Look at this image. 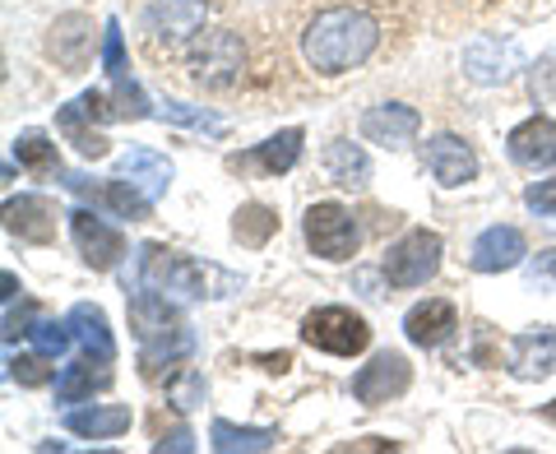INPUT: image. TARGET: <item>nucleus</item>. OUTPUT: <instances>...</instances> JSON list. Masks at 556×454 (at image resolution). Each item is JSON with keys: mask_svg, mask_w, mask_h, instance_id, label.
Instances as JSON below:
<instances>
[{"mask_svg": "<svg viewBox=\"0 0 556 454\" xmlns=\"http://www.w3.org/2000/svg\"><path fill=\"white\" fill-rule=\"evenodd\" d=\"M413 0H292L288 38L320 79L357 75L390 61L413 38Z\"/></svg>", "mask_w": 556, "mask_h": 454, "instance_id": "1", "label": "nucleus"}, {"mask_svg": "<svg viewBox=\"0 0 556 454\" xmlns=\"http://www.w3.org/2000/svg\"><path fill=\"white\" fill-rule=\"evenodd\" d=\"M130 329L139 339V376L144 380H172L177 362H186L195 348V335L181 320V311L172 306V297L144 283L130 297Z\"/></svg>", "mask_w": 556, "mask_h": 454, "instance_id": "2", "label": "nucleus"}, {"mask_svg": "<svg viewBox=\"0 0 556 454\" xmlns=\"http://www.w3.org/2000/svg\"><path fill=\"white\" fill-rule=\"evenodd\" d=\"M223 0H139V42L153 65H177L186 61L190 42L204 33Z\"/></svg>", "mask_w": 556, "mask_h": 454, "instance_id": "3", "label": "nucleus"}, {"mask_svg": "<svg viewBox=\"0 0 556 454\" xmlns=\"http://www.w3.org/2000/svg\"><path fill=\"white\" fill-rule=\"evenodd\" d=\"M181 65L190 70V84L200 93H214V98L241 93L251 84V38L237 28H204L190 42Z\"/></svg>", "mask_w": 556, "mask_h": 454, "instance_id": "4", "label": "nucleus"}, {"mask_svg": "<svg viewBox=\"0 0 556 454\" xmlns=\"http://www.w3.org/2000/svg\"><path fill=\"white\" fill-rule=\"evenodd\" d=\"M302 343L329 357H357L371 348V325L348 306H320L302 320Z\"/></svg>", "mask_w": 556, "mask_h": 454, "instance_id": "5", "label": "nucleus"}, {"mask_svg": "<svg viewBox=\"0 0 556 454\" xmlns=\"http://www.w3.org/2000/svg\"><path fill=\"white\" fill-rule=\"evenodd\" d=\"M139 283L159 288L167 297H204L208 292L204 269L195 265V260L181 255V251H167V247H159V241L139 247ZM208 297H214V292H208Z\"/></svg>", "mask_w": 556, "mask_h": 454, "instance_id": "6", "label": "nucleus"}, {"mask_svg": "<svg viewBox=\"0 0 556 454\" xmlns=\"http://www.w3.org/2000/svg\"><path fill=\"white\" fill-rule=\"evenodd\" d=\"M441 237L427 232V227H413L408 237H399L386 251V278L390 288H422L427 278H437L441 269Z\"/></svg>", "mask_w": 556, "mask_h": 454, "instance_id": "7", "label": "nucleus"}, {"mask_svg": "<svg viewBox=\"0 0 556 454\" xmlns=\"http://www.w3.org/2000/svg\"><path fill=\"white\" fill-rule=\"evenodd\" d=\"M302 232H306V247L320 260H353L362 241L353 209H343V204H311Z\"/></svg>", "mask_w": 556, "mask_h": 454, "instance_id": "8", "label": "nucleus"}, {"mask_svg": "<svg viewBox=\"0 0 556 454\" xmlns=\"http://www.w3.org/2000/svg\"><path fill=\"white\" fill-rule=\"evenodd\" d=\"M61 186L70 190V196L93 200L102 209H112L116 218H130V223L149 218V209H153V200L130 177H121V172H116V177H108V181H93V177H84V172H61Z\"/></svg>", "mask_w": 556, "mask_h": 454, "instance_id": "9", "label": "nucleus"}, {"mask_svg": "<svg viewBox=\"0 0 556 454\" xmlns=\"http://www.w3.org/2000/svg\"><path fill=\"white\" fill-rule=\"evenodd\" d=\"M413 386V366L404 353H376L362 371L353 376V399L362 408H380L390 404V399H399Z\"/></svg>", "mask_w": 556, "mask_h": 454, "instance_id": "10", "label": "nucleus"}, {"mask_svg": "<svg viewBox=\"0 0 556 454\" xmlns=\"http://www.w3.org/2000/svg\"><path fill=\"white\" fill-rule=\"evenodd\" d=\"M525 65V51L515 38H496V33H482L464 47V75L473 84H506L515 70Z\"/></svg>", "mask_w": 556, "mask_h": 454, "instance_id": "11", "label": "nucleus"}, {"mask_svg": "<svg viewBox=\"0 0 556 454\" xmlns=\"http://www.w3.org/2000/svg\"><path fill=\"white\" fill-rule=\"evenodd\" d=\"M70 232H75V247L93 269H116L121 255H126V237H121L112 223L89 214V209H75V214H70Z\"/></svg>", "mask_w": 556, "mask_h": 454, "instance_id": "12", "label": "nucleus"}, {"mask_svg": "<svg viewBox=\"0 0 556 454\" xmlns=\"http://www.w3.org/2000/svg\"><path fill=\"white\" fill-rule=\"evenodd\" d=\"M417 130H422V116L408 102H380V108L362 116V139L380 149H404L417 139Z\"/></svg>", "mask_w": 556, "mask_h": 454, "instance_id": "13", "label": "nucleus"}, {"mask_svg": "<svg viewBox=\"0 0 556 454\" xmlns=\"http://www.w3.org/2000/svg\"><path fill=\"white\" fill-rule=\"evenodd\" d=\"M525 232L519 227H486V232L473 241V251H468V265H473L478 274H506L515 265H525Z\"/></svg>", "mask_w": 556, "mask_h": 454, "instance_id": "14", "label": "nucleus"}, {"mask_svg": "<svg viewBox=\"0 0 556 454\" xmlns=\"http://www.w3.org/2000/svg\"><path fill=\"white\" fill-rule=\"evenodd\" d=\"M506 366H510L519 380H543V376H552V366H556V329L552 325H538V329L515 335L510 348H506Z\"/></svg>", "mask_w": 556, "mask_h": 454, "instance_id": "15", "label": "nucleus"}, {"mask_svg": "<svg viewBox=\"0 0 556 454\" xmlns=\"http://www.w3.org/2000/svg\"><path fill=\"white\" fill-rule=\"evenodd\" d=\"M5 232L33 241V247H47V241H56V209L42 196H14L5 200Z\"/></svg>", "mask_w": 556, "mask_h": 454, "instance_id": "16", "label": "nucleus"}, {"mask_svg": "<svg viewBox=\"0 0 556 454\" xmlns=\"http://www.w3.org/2000/svg\"><path fill=\"white\" fill-rule=\"evenodd\" d=\"M506 149L519 167H556V121L552 116L519 121L506 139Z\"/></svg>", "mask_w": 556, "mask_h": 454, "instance_id": "17", "label": "nucleus"}, {"mask_svg": "<svg viewBox=\"0 0 556 454\" xmlns=\"http://www.w3.org/2000/svg\"><path fill=\"white\" fill-rule=\"evenodd\" d=\"M427 172L441 186H464L478 177V153L468 149V139H459V135H437L427 144Z\"/></svg>", "mask_w": 556, "mask_h": 454, "instance_id": "18", "label": "nucleus"}, {"mask_svg": "<svg viewBox=\"0 0 556 454\" xmlns=\"http://www.w3.org/2000/svg\"><path fill=\"white\" fill-rule=\"evenodd\" d=\"M404 335L417 348H441L450 335H455V306L431 297V302H417L404 316Z\"/></svg>", "mask_w": 556, "mask_h": 454, "instance_id": "19", "label": "nucleus"}, {"mask_svg": "<svg viewBox=\"0 0 556 454\" xmlns=\"http://www.w3.org/2000/svg\"><path fill=\"white\" fill-rule=\"evenodd\" d=\"M89 47H93V24L84 20V14H65V20L51 24L47 51L56 56L61 70H84V61H89Z\"/></svg>", "mask_w": 556, "mask_h": 454, "instance_id": "20", "label": "nucleus"}, {"mask_svg": "<svg viewBox=\"0 0 556 454\" xmlns=\"http://www.w3.org/2000/svg\"><path fill=\"white\" fill-rule=\"evenodd\" d=\"M70 329H75V343L89 357L116 362V339H112V329H108V311H102V306L79 302L75 311H70Z\"/></svg>", "mask_w": 556, "mask_h": 454, "instance_id": "21", "label": "nucleus"}, {"mask_svg": "<svg viewBox=\"0 0 556 454\" xmlns=\"http://www.w3.org/2000/svg\"><path fill=\"white\" fill-rule=\"evenodd\" d=\"M108 386H112V362L84 353L79 362H70L65 371H61L56 399H61V404H79V399H89L93 390H108Z\"/></svg>", "mask_w": 556, "mask_h": 454, "instance_id": "22", "label": "nucleus"}, {"mask_svg": "<svg viewBox=\"0 0 556 454\" xmlns=\"http://www.w3.org/2000/svg\"><path fill=\"white\" fill-rule=\"evenodd\" d=\"M65 431L84 436V441H112V436L130 431V408H121V404L75 408V413H65Z\"/></svg>", "mask_w": 556, "mask_h": 454, "instance_id": "23", "label": "nucleus"}, {"mask_svg": "<svg viewBox=\"0 0 556 454\" xmlns=\"http://www.w3.org/2000/svg\"><path fill=\"white\" fill-rule=\"evenodd\" d=\"M116 172L121 177H130L149 200L167 196V186H172V163L163 159V153H153V149H130L126 159L116 163Z\"/></svg>", "mask_w": 556, "mask_h": 454, "instance_id": "24", "label": "nucleus"}, {"mask_svg": "<svg viewBox=\"0 0 556 454\" xmlns=\"http://www.w3.org/2000/svg\"><path fill=\"white\" fill-rule=\"evenodd\" d=\"M325 167H329V181L343 186V190H362L371 181V159L362 144H353V139H334V144L325 149Z\"/></svg>", "mask_w": 556, "mask_h": 454, "instance_id": "25", "label": "nucleus"}, {"mask_svg": "<svg viewBox=\"0 0 556 454\" xmlns=\"http://www.w3.org/2000/svg\"><path fill=\"white\" fill-rule=\"evenodd\" d=\"M302 130L292 126V130H278L274 139H265V144L255 149V163L269 172V177H283V172H292L298 167V159H302Z\"/></svg>", "mask_w": 556, "mask_h": 454, "instance_id": "26", "label": "nucleus"}, {"mask_svg": "<svg viewBox=\"0 0 556 454\" xmlns=\"http://www.w3.org/2000/svg\"><path fill=\"white\" fill-rule=\"evenodd\" d=\"M84 116H89V112H84L79 102H70V108H61V112H56L61 135H65L79 153H84V159H108V149H112V144H108V139H102L93 126H84Z\"/></svg>", "mask_w": 556, "mask_h": 454, "instance_id": "27", "label": "nucleus"}, {"mask_svg": "<svg viewBox=\"0 0 556 454\" xmlns=\"http://www.w3.org/2000/svg\"><path fill=\"white\" fill-rule=\"evenodd\" d=\"M214 450L223 454H237V450H274L278 445V431L274 427H232V423H214Z\"/></svg>", "mask_w": 556, "mask_h": 454, "instance_id": "28", "label": "nucleus"}, {"mask_svg": "<svg viewBox=\"0 0 556 454\" xmlns=\"http://www.w3.org/2000/svg\"><path fill=\"white\" fill-rule=\"evenodd\" d=\"M14 159H20L33 177H56V172H61L56 144H51L42 130H24L20 139H14Z\"/></svg>", "mask_w": 556, "mask_h": 454, "instance_id": "29", "label": "nucleus"}, {"mask_svg": "<svg viewBox=\"0 0 556 454\" xmlns=\"http://www.w3.org/2000/svg\"><path fill=\"white\" fill-rule=\"evenodd\" d=\"M278 232V214L265 204H241L237 218H232V237L241 247H265V241Z\"/></svg>", "mask_w": 556, "mask_h": 454, "instance_id": "30", "label": "nucleus"}, {"mask_svg": "<svg viewBox=\"0 0 556 454\" xmlns=\"http://www.w3.org/2000/svg\"><path fill=\"white\" fill-rule=\"evenodd\" d=\"M159 121H172V126H186V130H200V135H228V121L208 108H186V102H163Z\"/></svg>", "mask_w": 556, "mask_h": 454, "instance_id": "31", "label": "nucleus"}, {"mask_svg": "<svg viewBox=\"0 0 556 454\" xmlns=\"http://www.w3.org/2000/svg\"><path fill=\"white\" fill-rule=\"evenodd\" d=\"M28 339H33V348H38L42 357H61L70 348V339H75V329H70V320H38L28 329Z\"/></svg>", "mask_w": 556, "mask_h": 454, "instance_id": "32", "label": "nucleus"}, {"mask_svg": "<svg viewBox=\"0 0 556 454\" xmlns=\"http://www.w3.org/2000/svg\"><path fill=\"white\" fill-rule=\"evenodd\" d=\"M102 65H108V79H126L130 61H126V38H121V24L108 20V33H102Z\"/></svg>", "mask_w": 556, "mask_h": 454, "instance_id": "33", "label": "nucleus"}, {"mask_svg": "<svg viewBox=\"0 0 556 454\" xmlns=\"http://www.w3.org/2000/svg\"><path fill=\"white\" fill-rule=\"evenodd\" d=\"M51 357H42V353H33V357H10V380H20L24 390H38V386H47L51 380V366H47Z\"/></svg>", "mask_w": 556, "mask_h": 454, "instance_id": "34", "label": "nucleus"}, {"mask_svg": "<svg viewBox=\"0 0 556 454\" xmlns=\"http://www.w3.org/2000/svg\"><path fill=\"white\" fill-rule=\"evenodd\" d=\"M204 380L195 376V371H186L181 380H167V399H172V404H177V408H195V404H204Z\"/></svg>", "mask_w": 556, "mask_h": 454, "instance_id": "35", "label": "nucleus"}, {"mask_svg": "<svg viewBox=\"0 0 556 454\" xmlns=\"http://www.w3.org/2000/svg\"><path fill=\"white\" fill-rule=\"evenodd\" d=\"M533 98L543 102V108H552V112H556V51L533 65Z\"/></svg>", "mask_w": 556, "mask_h": 454, "instance_id": "36", "label": "nucleus"}, {"mask_svg": "<svg viewBox=\"0 0 556 454\" xmlns=\"http://www.w3.org/2000/svg\"><path fill=\"white\" fill-rule=\"evenodd\" d=\"M38 325V311L33 306H20L14 311V302H5V343H14V339H28V329Z\"/></svg>", "mask_w": 556, "mask_h": 454, "instance_id": "37", "label": "nucleus"}, {"mask_svg": "<svg viewBox=\"0 0 556 454\" xmlns=\"http://www.w3.org/2000/svg\"><path fill=\"white\" fill-rule=\"evenodd\" d=\"M525 204L533 209V214H556V177L529 186V190H525Z\"/></svg>", "mask_w": 556, "mask_h": 454, "instance_id": "38", "label": "nucleus"}, {"mask_svg": "<svg viewBox=\"0 0 556 454\" xmlns=\"http://www.w3.org/2000/svg\"><path fill=\"white\" fill-rule=\"evenodd\" d=\"M529 278H533V283L556 288V247H552V251H538V255L529 260Z\"/></svg>", "mask_w": 556, "mask_h": 454, "instance_id": "39", "label": "nucleus"}, {"mask_svg": "<svg viewBox=\"0 0 556 454\" xmlns=\"http://www.w3.org/2000/svg\"><path fill=\"white\" fill-rule=\"evenodd\" d=\"M153 450H195V441H190V431H186V427H177L172 436H163V441L153 445Z\"/></svg>", "mask_w": 556, "mask_h": 454, "instance_id": "40", "label": "nucleus"}, {"mask_svg": "<svg viewBox=\"0 0 556 454\" xmlns=\"http://www.w3.org/2000/svg\"><path fill=\"white\" fill-rule=\"evenodd\" d=\"M0 288H5V302H14V292H20V283H14V274L0 278Z\"/></svg>", "mask_w": 556, "mask_h": 454, "instance_id": "41", "label": "nucleus"}, {"mask_svg": "<svg viewBox=\"0 0 556 454\" xmlns=\"http://www.w3.org/2000/svg\"><path fill=\"white\" fill-rule=\"evenodd\" d=\"M543 417H547V423H556V399H552V404H543Z\"/></svg>", "mask_w": 556, "mask_h": 454, "instance_id": "42", "label": "nucleus"}]
</instances>
